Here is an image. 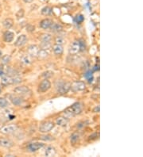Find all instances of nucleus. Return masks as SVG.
<instances>
[{"mask_svg":"<svg viewBox=\"0 0 143 157\" xmlns=\"http://www.w3.org/2000/svg\"><path fill=\"white\" fill-rule=\"evenodd\" d=\"M83 110V105L80 102H75L73 105H71L70 107H68L66 110H64L63 114L64 118L70 119L73 118L74 116L80 114Z\"/></svg>","mask_w":143,"mask_h":157,"instance_id":"f257e3e1","label":"nucleus"},{"mask_svg":"<svg viewBox=\"0 0 143 157\" xmlns=\"http://www.w3.org/2000/svg\"><path fill=\"white\" fill-rule=\"evenodd\" d=\"M56 91L60 95H64L69 92L71 87V83L66 81L58 80L56 84Z\"/></svg>","mask_w":143,"mask_h":157,"instance_id":"f03ea898","label":"nucleus"},{"mask_svg":"<svg viewBox=\"0 0 143 157\" xmlns=\"http://www.w3.org/2000/svg\"><path fill=\"white\" fill-rule=\"evenodd\" d=\"M54 123L53 122H45L43 123H42V125H40L39 127V131L42 133H46V132H49L52 130L54 128Z\"/></svg>","mask_w":143,"mask_h":157,"instance_id":"7ed1b4c3","label":"nucleus"},{"mask_svg":"<svg viewBox=\"0 0 143 157\" xmlns=\"http://www.w3.org/2000/svg\"><path fill=\"white\" fill-rule=\"evenodd\" d=\"M18 129V126L15 124H11L5 125L0 129V132L5 135H10L13 132H15Z\"/></svg>","mask_w":143,"mask_h":157,"instance_id":"20e7f679","label":"nucleus"},{"mask_svg":"<svg viewBox=\"0 0 143 157\" xmlns=\"http://www.w3.org/2000/svg\"><path fill=\"white\" fill-rule=\"evenodd\" d=\"M71 89L73 92L83 91L86 89V84L82 81H76L73 84H71Z\"/></svg>","mask_w":143,"mask_h":157,"instance_id":"39448f33","label":"nucleus"},{"mask_svg":"<svg viewBox=\"0 0 143 157\" xmlns=\"http://www.w3.org/2000/svg\"><path fill=\"white\" fill-rule=\"evenodd\" d=\"M51 87V83H50L49 80H48L47 78H45L44 80H42L41 83H40L39 86H38V92L40 93H45L47 91L50 89Z\"/></svg>","mask_w":143,"mask_h":157,"instance_id":"423d86ee","label":"nucleus"},{"mask_svg":"<svg viewBox=\"0 0 143 157\" xmlns=\"http://www.w3.org/2000/svg\"><path fill=\"white\" fill-rule=\"evenodd\" d=\"M79 52H80V48L79 41H74L71 44L69 48V53L70 55H76Z\"/></svg>","mask_w":143,"mask_h":157,"instance_id":"0eeeda50","label":"nucleus"},{"mask_svg":"<svg viewBox=\"0 0 143 157\" xmlns=\"http://www.w3.org/2000/svg\"><path fill=\"white\" fill-rule=\"evenodd\" d=\"M14 91H15V94H17V95H22V96L30 95V93H31L30 90H29L27 87H26V86L17 87L16 88H15Z\"/></svg>","mask_w":143,"mask_h":157,"instance_id":"6e6552de","label":"nucleus"},{"mask_svg":"<svg viewBox=\"0 0 143 157\" xmlns=\"http://www.w3.org/2000/svg\"><path fill=\"white\" fill-rule=\"evenodd\" d=\"M39 50L40 48L38 46L35 45H31L28 47L27 52H28V55L31 57H37L38 52H39Z\"/></svg>","mask_w":143,"mask_h":157,"instance_id":"1a4fd4ad","label":"nucleus"},{"mask_svg":"<svg viewBox=\"0 0 143 157\" xmlns=\"http://www.w3.org/2000/svg\"><path fill=\"white\" fill-rule=\"evenodd\" d=\"M10 99H11L13 105H16V106H20V105H22V104L24 103V102H25L22 98L15 95H10Z\"/></svg>","mask_w":143,"mask_h":157,"instance_id":"9d476101","label":"nucleus"},{"mask_svg":"<svg viewBox=\"0 0 143 157\" xmlns=\"http://www.w3.org/2000/svg\"><path fill=\"white\" fill-rule=\"evenodd\" d=\"M44 146L43 143H40V142H34L29 144L27 147V149L29 150V152H34L38 151L39 149H41L42 147Z\"/></svg>","mask_w":143,"mask_h":157,"instance_id":"9b49d317","label":"nucleus"},{"mask_svg":"<svg viewBox=\"0 0 143 157\" xmlns=\"http://www.w3.org/2000/svg\"><path fill=\"white\" fill-rule=\"evenodd\" d=\"M26 42H27L26 36L24 35V34H22V35L18 37L16 42H15V45L17 46V47H22V46L24 45Z\"/></svg>","mask_w":143,"mask_h":157,"instance_id":"f8f14e48","label":"nucleus"},{"mask_svg":"<svg viewBox=\"0 0 143 157\" xmlns=\"http://www.w3.org/2000/svg\"><path fill=\"white\" fill-rule=\"evenodd\" d=\"M53 23V20L49 18H46V19H43L41 22H40V27L42 28V29H49L50 26L52 25V24Z\"/></svg>","mask_w":143,"mask_h":157,"instance_id":"ddd939ff","label":"nucleus"},{"mask_svg":"<svg viewBox=\"0 0 143 157\" xmlns=\"http://www.w3.org/2000/svg\"><path fill=\"white\" fill-rule=\"evenodd\" d=\"M0 145L3 148H6V149H10L11 147H13L14 143L11 141V140L6 138H1L0 139Z\"/></svg>","mask_w":143,"mask_h":157,"instance_id":"4468645a","label":"nucleus"},{"mask_svg":"<svg viewBox=\"0 0 143 157\" xmlns=\"http://www.w3.org/2000/svg\"><path fill=\"white\" fill-rule=\"evenodd\" d=\"M1 83L4 86H7V85L12 84L13 83V78L8 75H3L1 77Z\"/></svg>","mask_w":143,"mask_h":157,"instance_id":"2eb2a0df","label":"nucleus"},{"mask_svg":"<svg viewBox=\"0 0 143 157\" xmlns=\"http://www.w3.org/2000/svg\"><path fill=\"white\" fill-rule=\"evenodd\" d=\"M14 37H15V33L11 31H9V30L5 32L4 34H3V39L6 43H10V42H13Z\"/></svg>","mask_w":143,"mask_h":157,"instance_id":"dca6fc26","label":"nucleus"},{"mask_svg":"<svg viewBox=\"0 0 143 157\" xmlns=\"http://www.w3.org/2000/svg\"><path fill=\"white\" fill-rule=\"evenodd\" d=\"M49 29L53 33H59V32H61L63 30V26L59 23H53Z\"/></svg>","mask_w":143,"mask_h":157,"instance_id":"f3484780","label":"nucleus"},{"mask_svg":"<svg viewBox=\"0 0 143 157\" xmlns=\"http://www.w3.org/2000/svg\"><path fill=\"white\" fill-rule=\"evenodd\" d=\"M68 122H69V119L66 118H63V117L57 118L56 120V124L58 126H61V127L66 125L68 124Z\"/></svg>","mask_w":143,"mask_h":157,"instance_id":"a211bd4d","label":"nucleus"},{"mask_svg":"<svg viewBox=\"0 0 143 157\" xmlns=\"http://www.w3.org/2000/svg\"><path fill=\"white\" fill-rule=\"evenodd\" d=\"M56 149H55V148H53V147L52 146H49L46 148L45 154H46V156L51 157V156H54V155H56Z\"/></svg>","mask_w":143,"mask_h":157,"instance_id":"6ab92c4d","label":"nucleus"},{"mask_svg":"<svg viewBox=\"0 0 143 157\" xmlns=\"http://www.w3.org/2000/svg\"><path fill=\"white\" fill-rule=\"evenodd\" d=\"M13 25H14V21L11 18H6L2 22V25L6 29H11V27L13 26Z\"/></svg>","mask_w":143,"mask_h":157,"instance_id":"aec40b11","label":"nucleus"},{"mask_svg":"<svg viewBox=\"0 0 143 157\" xmlns=\"http://www.w3.org/2000/svg\"><path fill=\"white\" fill-rule=\"evenodd\" d=\"M53 52L57 56H60L63 53V51H64V48H63L62 45H54L53 46Z\"/></svg>","mask_w":143,"mask_h":157,"instance_id":"412c9836","label":"nucleus"},{"mask_svg":"<svg viewBox=\"0 0 143 157\" xmlns=\"http://www.w3.org/2000/svg\"><path fill=\"white\" fill-rule=\"evenodd\" d=\"M39 40L42 42H51L52 40V36L49 33H42V35H40Z\"/></svg>","mask_w":143,"mask_h":157,"instance_id":"4be33fe9","label":"nucleus"},{"mask_svg":"<svg viewBox=\"0 0 143 157\" xmlns=\"http://www.w3.org/2000/svg\"><path fill=\"white\" fill-rule=\"evenodd\" d=\"M80 140V134L78 132H74L73 134L71 135L70 136V141H71V144H73V145H75V144H77Z\"/></svg>","mask_w":143,"mask_h":157,"instance_id":"5701e85b","label":"nucleus"},{"mask_svg":"<svg viewBox=\"0 0 143 157\" xmlns=\"http://www.w3.org/2000/svg\"><path fill=\"white\" fill-rule=\"evenodd\" d=\"M31 58V56H29V55L27 54L26 56H22V63L26 64V65H29V64H30L32 63Z\"/></svg>","mask_w":143,"mask_h":157,"instance_id":"b1692460","label":"nucleus"},{"mask_svg":"<svg viewBox=\"0 0 143 157\" xmlns=\"http://www.w3.org/2000/svg\"><path fill=\"white\" fill-rule=\"evenodd\" d=\"M0 60H1V64L4 65V64H7L8 63H10L11 57L10 55H4L3 56H1Z\"/></svg>","mask_w":143,"mask_h":157,"instance_id":"393cba45","label":"nucleus"},{"mask_svg":"<svg viewBox=\"0 0 143 157\" xmlns=\"http://www.w3.org/2000/svg\"><path fill=\"white\" fill-rule=\"evenodd\" d=\"M9 106V102L5 98H0V108L5 109Z\"/></svg>","mask_w":143,"mask_h":157,"instance_id":"a878e982","label":"nucleus"},{"mask_svg":"<svg viewBox=\"0 0 143 157\" xmlns=\"http://www.w3.org/2000/svg\"><path fill=\"white\" fill-rule=\"evenodd\" d=\"M48 55H49V53H48L46 50L41 49V48H40L37 56H38L40 59H46V57H48Z\"/></svg>","mask_w":143,"mask_h":157,"instance_id":"bb28decb","label":"nucleus"},{"mask_svg":"<svg viewBox=\"0 0 143 157\" xmlns=\"http://www.w3.org/2000/svg\"><path fill=\"white\" fill-rule=\"evenodd\" d=\"M51 13H52V8L49 6H45L42 9V14L43 15L47 16V15H49Z\"/></svg>","mask_w":143,"mask_h":157,"instance_id":"cd10ccee","label":"nucleus"},{"mask_svg":"<svg viewBox=\"0 0 143 157\" xmlns=\"http://www.w3.org/2000/svg\"><path fill=\"white\" fill-rule=\"evenodd\" d=\"M40 48H41V49H45V50L49 49V48H51V43H50V42H42L41 45H40Z\"/></svg>","mask_w":143,"mask_h":157,"instance_id":"c85d7f7f","label":"nucleus"},{"mask_svg":"<svg viewBox=\"0 0 143 157\" xmlns=\"http://www.w3.org/2000/svg\"><path fill=\"white\" fill-rule=\"evenodd\" d=\"M80 42V51L81 52H83L86 50V44H85V42L83 39L79 40Z\"/></svg>","mask_w":143,"mask_h":157,"instance_id":"c756f323","label":"nucleus"},{"mask_svg":"<svg viewBox=\"0 0 143 157\" xmlns=\"http://www.w3.org/2000/svg\"><path fill=\"white\" fill-rule=\"evenodd\" d=\"M64 38L60 37V36H58V37H56V38H55V43H56V45H62V44H64Z\"/></svg>","mask_w":143,"mask_h":157,"instance_id":"7c9ffc66","label":"nucleus"},{"mask_svg":"<svg viewBox=\"0 0 143 157\" xmlns=\"http://www.w3.org/2000/svg\"><path fill=\"white\" fill-rule=\"evenodd\" d=\"M41 139L45 141H53V136H49V135H44V136H41Z\"/></svg>","mask_w":143,"mask_h":157,"instance_id":"2f4dec72","label":"nucleus"},{"mask_svg":"<svg viewBox=\"0 0 143 157\" xmlns=\"http://www.w3.org/2000/svg\"><path fill=\"white\" fill-rule=\"evenodd\" d=\"M83 20H84V18H83V16L82 15H79L76 17V22H77L78 24L83 22Z\"/></svg>","mask_w":143,"mask_h":157,"instance_id":"473e14b6","label":"nucleus"},{"mask_svg":"<svg viewBox=\"0 0 143 157\" xmlns=\"http://www.w3.org/2000/svg\"><path fill=\"white\" fill-rule=\"evenodd\" d=\"M16 17H17V18H19V19L23 18V17H24V10H23V9L19 10V11L17 12Z\"/></svg>","mask_w":143,"mask_h":157,"instance_id":"72a5a7b5","label":"nucleus"},{"mask_svg":"<svg viewBox=\"0 0 143 157\" xmlns=\"http://www.w3.org/2000/svg\"><path fill=\"white\" fill-rule=\"evenodd\" d=\"M53 75V72H49V71H47V72H44L43 74H42V76L46 77V78H49V77H52Z\"/></svg>","mask_w":143,"mask_h":157,"instance_id":"f704fd0d","label":"nucleus"},{"mask_svg":"<svg viewBox=\"0 0 143 157\" xmlns=\"http://www.w3.org/2000/svg\"><path fill=\"white\" fill-rule=\"evenodd\" d=\"M99 136H100V133L99 132H95V133H93L92 135H91V136H89V140H91V141H92V140H95V139H97L98 137H99Z\"/></svg>","mask_w":143,"mask_h":157,"instance_id":"c9c22d12","label":"nucleus"},{"mask_svg":"<svg viewBox=\"0 0 143 157\" xmlns=\"http://www.w3.org/2000/svg\"><path fill=\"white\" fill-rule=\"evenodd\" d=\"M26 30L29 32H33L35 30V26L33 25H28L26 26Z\"/></svg>","mask_w":143,"mask_h":157,"instance_id":"e433bc0d","label":"nucleus"},{"mask_svg":"<svg viewBox=\"0 0 143 157\" xmlns=\"http://www.w3.org/2000/svg\"><path fill=\"white\" fill-rule=\"evenodd\" d=\"M22 82V78L19 77H15L13 78V83H19Z\"/></svg>","mask_w":143,"mask_h":157,"instance_id":"4c0bfd02","label":"nucleus"},{"mask_svg":"<svg viewBox=\"0 0 143 157\" xmlns=\"http://www.w3.org/2000/svg\"><path fill=\"white\" fill-rule=\"evenodd\" d=\"M100 105H98V106H95V107L94 108L93 112L94 113H99V112H100Z\"/></svg>","mask_w":143,"mask_h":157,"instance_id":"58836bf2","label":"nucleus"},{"mask_svg":"<svg viewBox=\"0 0 143 157\" xmlns=\"http://www.w3.org/2000/svg\"><path fill=\"white\" fill-rule=\"evenodd\" d=\"M23 1H24V2H26V3H31L33 0H23Z\"/></svg>","mask_w":143,"mask_h":157,"instance_id":"ea45409f","label":"nucleus"},{"mask_svg":"<svg viewBox=\"0 0 143 157\" xmlns=\"http://www.w3.org/2000/svg\"><path fill=\"white\" fill-rule=\"evenodd\" d=\"M2 51H1V50H0V58H1V56H2Z\"/></svg>","mask_w":143,"mask_h":157,"instance_id":"a19ab883","label":"nucleus"},{"mask_svg":"<svg viewBox=\"0 0 143 157\" xmlns=\"http://www.w3.org/2000/svg\"><path fill=\"white\" fill-rule=\"evenodd\" d=\"M0 92H1V87H0Z\"/></svg>","mask_w":143,"mask_h":157,"instance_id":"79ce46f5","label":"nucleus"},{"mask_svg":"<svg viewBox=\"0 0 143 157\" xmlns=\"http://www.w3.org/2000/svg\"><path fill=\"white\" fill-rule=\"evenodd\" d=\"M0 6H1V4H0Z\"/></svg>","mask_w":143,"mask_h":157,"instance_id":"37998d69","label":"nucleus"}]
</instances>
